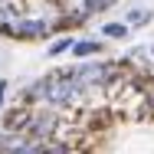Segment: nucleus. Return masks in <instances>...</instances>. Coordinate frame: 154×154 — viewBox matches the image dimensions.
I'll use <instances>...</instances> for the list:
<instances>
[{
    "label": "nucleus",
    "mask_w": 154,
    "mask_h": 154,
    "mask_svg": "<svg viewBox=\"0 0 154 154\" xmlns=\"http://www.w3.org/2000/svg\"><path fill=\"white\" fill-rule=\"evenodd\" d=\"M46 89H49V75H43V79H36L33 85H26V89L20 92V98H23V102H39V98H43V102H46Z\"/></svg>",
    "instance_id": "4"
},
{
    "label": "nucleus",
    "mask_w": 154,
    "mask_h": 154,
    "mask_svg": "<svg viewBox=\"0 0 154 154\" xmlns=\"http://www.w3.org/2000/svg\"><path fill=\"white\" fill-rule=\"evenodd\" d=\"M3 98H7V82L0 79V105H3Z\"/></svg>",
    "instance_id": "10"
},
{
    "label": "nucleus",
    "mask_w": 154,
    "mask_h": 154,
    "mask_svg": "<svg viewBox=\"0 0 154 154\" xmlns=\"http://www.w3.org/2000/svg\"><path fill=\"white\" fill-rule=\"evenodd\" d=\"M72 43H75L72 36H59V39H56V43L49 46V56H62L66 49H72Z\"/></svg>",
    "instance_id": "7"
},
{
    "label": "nucleus",
    "mask_w": 154,
    "mask_h": 154,
    "mask_svg": "<svg viewBox=\"0 0 154 154\" xmlns=\"http://www.w3.org/2000/svg\"><path fill=\"white\" fill-rule=\"evenodd\" d=\"M148 20H151L148 10H128V23H131V26H144Z\"/></svg>",
    "instance_id": "8"
},
{
    "label": "nucleus",
    "mask_w": 154,
    "mask_h": 154,
    "mask_svg": "<svg viewBox=\"0 0 154 154\" xmlns=\"http://www.w3.org/2000/svg\"><path fill=\"white\" fill-rule=\"evenodd\" d=\"M56 128H59V118H56L53 112H36L30 118V125H26V134L39 138V141H53Z\"/></svg>",
    "instance_id": "2"
},
{
    "label": "nucleus",
    "mask_w": 154,
    "mask_h": 154,
    "mask_svg": "<svg viewBox=\"0 0 154 154\" xmlns=\"http://www.w3.org/2000/svg\"><path fill=\"white\" fill-rule=\"evenodd\" d=\"M102 36H112V39H125V36H128V26H125V23H105V26H102Z\"/></svg>",
    "instance_id": "6"
},
{
    "label": "nucleus",
    "mask_w": 154,
    "mask_h": 154,
    "mask_svg": "<svg viewBox=\"0 0 154 154\" xmlns=\"http://www.w3.org/2000/svg\"><path fill=\"white\" fill-rule=\"evenodd\" d=\"M151 53H154V49H151Z\"/></svg>",
    "instance_id": "11"
},
{
    "label": "nucleus",
    "mask_w": 154,
    "mask_h": 154,
    "mask_svg": "<svg viewBox=\"0 0 154 154\" xmlns=\"http://www.w3.org/2000/svg\"><path fill=\"white\" fill-rule=\"evenodd\" d=\"M98 53H102V43H95V39L72 43V56H75V59H89V56H98Z\"/></svg>",
    "instance_id": "5"
},
{
    "label": "nucleus",
    "mask_w": 154,
    "mask_h": 154,
    "mask_svg": "<svg viewBox=\"0 0 154 154\" xmlns=\"http://www.w3.org/2000/svg\"><path fill=\"white\" fill-rule=\"evenodd\" d=\"M115 79L118 75H115V69L108 62H82V66H75L79 89H108Z\"/></svg>",
    "instance_id": "1"
},
{
    "label": "nucleus",
    "mask_w": 154,
    "mask_h": 154,
    "mask_svg": "<svg viewBox=\"0 0 154 154\" xmlns=\"http://www.w3.org/2000/svg\"><path fill=\"white\" fill-rule=\"evenodd\" d=\"M115 0H82V7H85V13H98V10H108Z\"/></svg>",
    "instance_id": "9"
},
{
    "label": "nucleus",
    "mask_w": 154,
    "mask_h": 154,
    "mask_svg": "<svg viewBox=\"0 0 154 154\" xmlns=\"http://www.w3.org/2000/svg\"><path fill=\"white\" fill-rule=\"evenodd\" d=\"M49 23L46 20H20L17 23V39H46Z\"/></svg>",
    "instance_id": "3"
}]
</instances>
